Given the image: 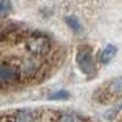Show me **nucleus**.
<instances>
[{
  "label": "nucleus",
  "mask_w": 122,
  "mask_h": 122,
  "mask_svg": "<svg viewBox=\"0 0 122 122\" xmlns=\"http://www.w3.org/2000/svg\"><path fill=\"white\" fill-rule=\"evenodd\" d=\"M0 122H95L92 118L75 111L48 109V107H26L11 110L0 114Z\"/></svg>",
  "instance_id": "nucleus-1"
},
{
  "label": "nucleus",
  "mask_w": 122,
  "mask_h": 122,
  "mask_svg": "<svg viewBox=\"0 0 122 122\" xmlns=\"http://www.w3.org/2000/svg\"><path fill=\"white\" fill-rule=\"evenodd\" d=\"M97 101L101 104H111L116 100L122 99V77L114 78L101 87L95 93Z\"/></svg>",
  "instance_id": "nucleus-2"
},
{
  "label": "nucleus",
  "mask_w": 122,
  "mask_h": 122,
  "mask_svg": "<svg viewBox=\"0 0 122 122\" xmlns=\"http://www.w3.org/2000/svg\"><path fill=\"white\" fill-rule=\"evenodd\" d=\"M77 64L79 66V68L82 70V72L86 75H92L95 72V62L93 55L88 50H81L77 55Z\"/></svg>",
  "instance_id": "nucleus-3"
},
{
  "label": "nucleus",
  "mask_w": 122,
  "mask_h": 122,
  "mask_svg": "<svg viewBox=\"0 0 122 122\" xmlns=\"http://www.w3.org/2000/svg\"><path fill=\"white\" fill-rule=\"evenodd\" d=\"M116 53H117V49L114 45L109 44L103 50V51H101V54H100V61H101V62H109L111 59H114V56L116 55Z\"/></svg>",
  "instance_id": "nucleus-4"
},
{
  "label": "nucleus",
  "mask_w": 122,
  "mask_h": 122,
  "mask_svg": "<svg viewBox=\"0 0 122 122\" xmlns=\"http://www.w3.org/2000/svg\"><path fill=\"white\" fill-rule=\"evenodd\" d=\"M66 22H67V25L71 27V29L75 30L76 33H82V32H83V27H82V25L79 23V21H78L76 17H73V16L67 17V18H66Z\"/></svg>",
  "instance_id": "nucleus-5"
},
{
  "label": "nucleus",
  "mask_w": 122,
  "mask_h": 122,
  "mask_svg": "<svg viewBox=\"0 0 122 122\" xmlns=\"http://www.w3.org/2000/svg\"><path fill=\"white\" fill-rule=\"evenodd\" d=\"M10 10H11V3L9 0H3L0 1V16H6Z\"/></svg>",
  "instance_id": "nucleus-6"
},
{
  "label": "nucleus",
  "mask_w": 122,
  "mask_h": 122,
  "mask_svg": "<svg viewBox=\"0 0 122 122\" xmlns=\"http://www.w3.org/2000/svg\"><path fill=\"white\" fill-rule=\"evenodd\" d=\"M120 122H122V117H121V120H120Z\"/></svg>",
  "instance_id": "nucleus-7"
}]
</instances>
